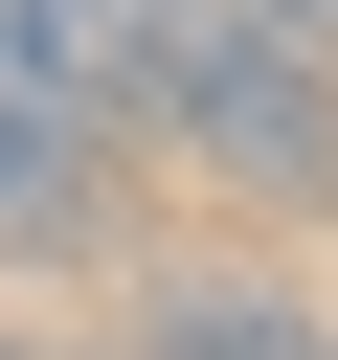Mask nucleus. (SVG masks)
<instances>
[{"instance_id":"2","label":"nucleus","mask_w":338,"mask_h":360,"mask_svg":"<svg viewBox=\"0 0 338 360\" xmlns=\"http://www.w3.org/2000/svg\"><path fill=\"white\" fill-rule=\"evenodd\" d=\"M0 112H68V135L135 158V45H113V0H0Z\"/></svg>"},{"instance_id":"3","label":"nucleus","mask_w":338,"mask_h":360,"mask_svg":"<svg viewBox=\"0 0 338 360\" xmlns=\"http://www.w3.org/2000/svg\"><path fill=\"white\" fill-rule=\"evenodd\" d=\"M135 360H315V315H293L270 270H158V292H135Z\"/></svg>"},{"instance_id":"1","label":"nucleus","mask_w":338,"mask_h":360,"mask_svg":"<svg viewBox=\"0 0 338 360\" xmlns=\"http://www.w3.org/2000/svg\"><path fill=\"white\" fill-rule=\"evenodd\" d=\"M135 135H180V158H225L248 202H338V45H293L270 0H158L135 22Z\"/></svg>"},{"instance_id":"4","label":"nucleus","mask_w":338,"mask_h":360,"mask_svg":"<svg viewBox=\"0 0 338 360\" xmlns=\"http://www.w3.org/2000/svg\"><path fill=\"white\" fill-rule=\"evenodd\" d=\"M315 360H338V338H315Z\"/></svg>"}]
</instances>
